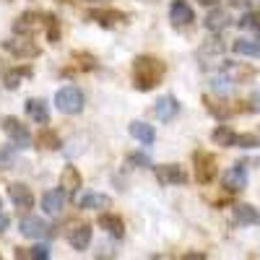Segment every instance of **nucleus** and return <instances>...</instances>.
<instances>
[{
	"mask_svg": "<svg viewBox=\"0 0 260 260\" xmlns=\"http://www.w3.org/2000/svg\"><path fill=\"white\" fill-rule=\"evenodd\" d=\"M24 76H29V68H24V71H8L6 76H3V86L6 89H18V83H21V78Z\"/></svg>",
	"mask_w": 260,
	"mask_h": 260,
	"instance_id": "nucleus-31",
	"label": "nucleus"
},
{
	"mask_svg": "<svg viewBox=\"0 0 260 260\" xmlns=\"http://www.w3.org/2000/svg\"><path fill=\"white\" fill-rule=\"evenodd\" d=\"M185 260H206V255L203 252H187V255H182Z\"/></svg>",
	"mask_w": 260,
	"mask_h": 260,
	"instance_id": "nucleus-38",
	"label": "nucleus"
},
{
	"mask_svg": "<svg viewBox=\"0 0 260 260\" xmlns=\"http://www.w3.org/2000/svg\"><path fill=\"white\" fill-rule=\"evenodd\" d=\"M3 133L11 138V146H16V148H29L31 146V133H29V127L21 122L18 117H3Z\"/></svg>",
	"mask_w": 260,
	"mask_h": 260,
	"instance_id": "nucleus-4",
	"label": "nucleus"
},
{
	"mask_svg": "<svg viewBox=\"0 0 260 260\" xmlns=\"http://www.w3.org/2000/svg\"><path fill=\"white\" fill-rule=\"evenodd\" d=\"M26 115L34 122H39V125H47L50 122V107H47V102H42V99H29L26 102Z\"/></svg>",
	"mask_w": 260,
	"mask_h": 260,
	"instance_id": "nucleus-23",
	"label": "nucleus"
},
{
	"mask_svg": "<svg viewBox=\"0 0 260 260\" xmlns=\"http://www.w3.org/2000/svg\"><path fill=\"white\" fill-rule=\"evenodd\" d=\"M192 167H195V182L198 185H211L216 177V156L208 151H195L192 154Z\"/></svg>",
	"mask_w": 260,
	"mask_h": 260,
	"instance_id": "nucleus-3",
	"label": "nucleus"
},
{
	"mask_svg": "<svg viewBox=\"0 0 260 260\" xmlns=\"http://www.w3.org/2000/svg\"><path fill=\"white\" fill-rule=\"evenodd\" d=\"M60 3H71V0H60Z\"/></svg>",
	"mask_w": 260,
	"mask_h": 260,
	"instance_id": "nucleus-44",
	"label": "nucleus"
},
{
	"mask_svg": "<svg viewBox=\"0 0 260 260\" xmlns=\"http://www.w3.org/2000/svg\"><path fill=\"white\" fill-rule=\"evenodd\" d=\"M154 115L161 120V122H169V120H175L180 115V102L175 96H161L156 104H154Z\"/></svg>",
	"mask_w": 260,
	"mask_h": 260,
	"instance_id": "nucleus-14",
	"label": "nucleus"
},
{
	"mask_svg": "<svg viewBox=\"0 0 260 260\" xmlns=\"http://www.w3.org/2000/svg\"><path fill=\"white\" fill-rule=\"evenodd\" d=\"M55 104L62 115H78L83 110V94L78 86H62L55 94Z\"/></svg>",
	"mask_w": 260,
	"mask_h": 260,
	"instance_id": "nucleus-2",
	"label": "nucleus"
},
{
	"mask_svg": "<svg viewBox=\"0 0 260 260\" xmlns=\"http://www.w3.org/2000/svg\"><path fill=\"white\" fill-rule=\"evenodd\" d=\"M237 146H240V148H260V136H255V133H242L240 138H237Z\"/></svg>",
	"mask_w": 260,
	"mask_h": 260,
	"instance_id": "nucleus-35",
	"label": "nucleus"
},
{
	"mask_svg": "<svg viewBox=\"0 0 260 260\" xmlns=\"http://www.w3.org/2000/svg\"><path fill=\"white\" fill-rule=\"evenodd\" d=\"M224 73L234 81V83H245L255 76L252 65H242V62H224Z\"/></svg>",
	"mask_w": 260,
	"mask_h": 260,
	"instance_id": "nucleus-20",
	"label": "nucleus"
},
{
	"mask_svg": "<svg viewBox=\"0 0 260 260\" xmlns=\"http://www.w3.org/2000/svg\"><path fill=\"white\" fill-rule=\"evenodd\" d=\"M203 104H206L208 115H213L216 120H229L237 112V107H229V104H224L219 99H211V96H203Z\"/></svg>",
	"mask_w": 260,
	"mask_h": 260,
	"instance_id": "nucleus-24",
	"label": "nucleus"
},
{
	"mask_svg": "<svg viewBox=\"0 0 260 260\" xmlns=\"http://www.w3.org/2000/svg\"><path fill=\"white\" fill-rule=\"evenodd\" d=\"M16 146H11V148H0V169H11L13 164H16V151H13Z\"/></svg>",
	"mask_w": 260,
	"mask_h": 260,
	"instance_id": "nucleus-34",
	"label": "nucleus"
},
{
	"mask_svg": "<svg viewBox=\"0 0 260 260\" xmlns=\"http://www.w3.org/2000/svg\"><path fill=\"white\" fill-rule=\"evenodd\" d=\"M6 229H8V216L0 213V232H6Z\"/></svg>",
	"mask_w": 260,
	"mask_h": 260,
	"instance_id": "nucleus-40",
	"label": "nucleus"
},
{
	"mask_svg": "<svg viewBox=\"0 0 260 260\" xmlns=\"http://www.w3.org/2000/svg\"><path fill=\"white\" fill-rule=\"evenodd\" d=\"M167 76V65L159 57H151V55H138L133 60V83L138 91H151L164 81Z\"/></svg>",
	"mask_w": 260,
	"mask_h": 260,
	"instance_id": "nucleus-1",
	"label": "nucleus"
},
{
	"mask_svg": "<svg viewBox=\"0 0 260 260\" xmlns=\"http://www.w3.org/2000/svg\"><path fill=\"white\" fill-rule=\"evenodd\" d=\"M45 34H47V42H52V45L60 39V21L52 13L45 16Z\"/></svg>",
	"mask_w": 260,
	"mask_h": 260,
	"instance_id": "nucleus-29",
	"label": "nucleus"
},
{
	"mask_svg": "<svg viewBox=\"0 0 260 260\" xmlns=\"http://www.w3.org/2000/svg\"><path fill=\"white\" fill-rule=\"evenodd\" d=\"M229 11H224V8H211L208 13H206V29L208 31H221V29H226L229 26Z\"/></svg>",
	"mask_w": 260,
	"mask_h": 260,
	"instance_id": "nucleus-21",
	"label": "nucleus"
},
{
	"mask_svg": "<svg viewBox=\"0 0 260 260\" xmlns=\"http://www.w3.org/2000/svg\"><path fill=\"white\" fill-rule=\"evenodd\" d=\"M86 16L96 18V24L99 26H107V29H112L115 24H127V16L122 11H112V8H107V11H89Z\"/></svg>",
	"mask_w": 260,
	"mask_h": 260,
	"instance_id": "nucleus-17",
	"label": "nucleus"
},
{
	"mask_svg": "<svg viewBox=\"0 0 260 260\" xmlns=\"http://www.w3.org/2000/svg\"><path fill=\"white\" fill-rule=\"evenodd\" d=\"M42 18H45L42 13H37V11H26L24 16H18V18H16L13 31L21 34V37H29V34L39 31V29H45V21H42Z\"/></svg>",
	"mask_w": 260,
	"mask_h": 260,
	"instance_id": "nucleus-8",
	"label": "nucleus"
},
{
	"mask_svg": "<svg viewBox=\"0 0 260 260\" xmlns=\"http://www.w3.org/2000/svg\"><path fill=\"white\" fill-rule=\"evenodd\" d=\"M232 8H250V0H229Z\"/></svg>",
	"mask_w": 260,
	"mask_h": 260,
	"instance_id": "nucleus-37",
	"label": "nucleus"
},
{
	"mask_svg": "<svg viewBox=\"0 0 260 260\" xmlns=\"http://www.w3.org/2000/svg\"><path fill=\"white\" fill-rule=\"evenodd\" d=\"M198 3H201V6H206V8H213L216 3H219V0H198Z\"/></svg>",
	"mask_w": 260,
	"mask_h": 260,
	"instance_id": "nucleus-41",
	"label": "nucleus"
},
{
	"mask_svg": "<svg viewBox=\"0 0 260 260\" xmlns=\"http://www.w3.org/2000/svg\"><path fill=\"white\" fill-rule=\"evenodd\" d=\"M127 164L130 167H154V164H151V156L143 154V151H133V154H127Z\"/></svg>",
	"mask_w": 260,
	"mask_h": 260,
	"instance_id": "nucleus-33",
	"label": "nucleus"
},
{
	"mask_svg": "<svg viewBox=\"0 0 260 260\" xmlns=\"http://www.w3.org/2000/svg\"><path fill=\"white\" fill-rule=\"evenodd\" d=\"M156 169V180L161 185H187V172L180 164H161Z\"/></svg>",
	"mask_w": 260,
	"mask_h": 260,
	"instance_id": "nucleus-9",
	"label": "nucleus"
},
{
	"mask_svg": "<svg viewBox=\"0 0 260 260\" xmlns=\"http://www.w3.org/2000/svg\"><path fill=\"white\" fill-rule=\"evenodd\" d=\"M130 136H133L138 143H143V146H151L156 141V130H154V125H148V122H143V120H133L130 122Z\"/></svg>",
	"mask_w": 260,
	"mask_h": 260,
	"instance_id": "nucleus-18",
	"label": "nucleus"
},
{
	"mask_svg": "<svg viewBox=\"0 0 260 260\" xmlns=\"http://www.w3.org/2000/svg\"><path fill=\"white\" fill-rule=\"evenodd\" d=\"M169 21H172V24H175L177 29L192 24V21H195V13H192V8L187 6V0H175V3L169 6Z\"/></svg>",
	"mask_w": 260,
	"mask_h": 260,
	"instance_id": "nucleus-11",
	"label": "nucleus"
},
{
	"mask_svg": "<svg viewBox=\"0 0 260 260\" xmlns=\"http://www.w3.org/2000/svg\"><path fill=\"white\" fill-rule=\"evenodd\" d=\"M232 50L242 57H260V39H234Z\"/></svg>",
	"mask_w": 260,
	"mask_h": 260,
	"instance_id": "nucleus-26",
	"label": "nucleus"
},
{
	"mask_svg": "<svg viewBox=\"0 0 260 260\" xmlns=\"http://www.w3.org/2000/svg\"><path fill=\"white\" fill-rule=\"evenodd\" d=\"M3 50L11 52L13 57H21V60H31L39 55V47L29 39H6L3 42Z\"/></svg>",
	"mask_w": 260,
	"mask_h": 260,
	"instance_id": "nucleus-10",
	"label": "nucleus"
},
{
	"mask_svg": "<svg viewBox=\"0 0 260 260\" xmlns=\"http://www.w3.org/2000/svg\"><path fill=\"white\" fill-rule=\"evenodd\" d=\"M240 29H245V31H257L260 34V13H245L242 18H240Z\"/></svg>",
	"mask_w": 260,
	"mask_h": 260,
	"instance_id": "nucleus-32",
	"label": "nucleus"
},
{
	"mask_svg": "<svg viewBox=\"0 0 260 260\" xmlns=\"http://www.w3.org/2000/svg\"><path fill=\"white\" fill-rule=\"evenodd\" d=\"M13 257H18V260H21V257H26V260H29V250H26V247H18V250L13 252Z\"/></svg>",
	"mask_w": 260,
	"mask_h": 260,
	"instance_id": "nucleus-39",
	"label": "nucleus"
},
{
	"mask_svg": "<svg viewBox=\"0 0 260 260\" xmlns=\"http://www.w3.org/2000/svg\"><path fill=\"white\" fill-rule=\"evenodd\" d=\"M50 257V245H34V247H29V260H47Z\"/></svg>",
	"mask_w": 260,
	"mask_h": 260,
	"instance_id": "nucleus-36",
	"label": "nucleus"
},
{
	"mask_svg": "<svg viewBox=\"0 0 260 260\" xmlns=\"http://www.w3.org/2000/svg\"><path fill=\"white\" fill-rule=\"evenodd\" d=\"M37 146L47 148V151H57V148H62V141H60V136L55 133L52 127H42L39 136H37Z\"/></svg>",
	"mask_w": 260,
	"mask_h": 260,
	"instance_id": "nucleus-27",
	"label": "nucleus"
},
{
	"mask_svg": "<svg viewBox=\"0 0 260 260\" xmlns=\"http://www.w3.org/2000/svg\"><path fill=\"white\" fill-rule=\"evenodd\" d=\"M198 60H201L203 68L208 65V60H216V65H224L226 62L224 60V42L221 39H208L206 45L198 50Z\"/></svg>",
	"mask_w": 260,
	"mask_h": 260,
	"instance_id": "nucleus-12",
	"label": "nucleus"
},
{
	"mask_svg": "<svg viewBox=\"0 0 260 260\" xmlns=\"http://www.w3.org/2000/svg\"><path fill=\"white\" fill-rule=\"evenodd\" d=\"M211 89L216 91V94H229L232 89H234V81L224 73V76H216V78H211Z\"/></svg>",
	"mask_w": 260,
	"mask_h": 260,
	"instance_id": "nucleus-30",
	"label": "nucleus"
},
{
	"mask_svg": "<svg viewBox=\"0 0 260 260\" xmlns=\"http://www.w3.org/2000/svg\"><path fill=\"white\" fill-rule=\"evenodd\" d=\"M8 195H11V201H13V206H16V208H21V211L34 208V195H31V190H29L26 185L13 182V185L8 187Z\"/></svg>",
	"mask_w": 260,
	"mask_h": 260,
	"instance_id": "nucleus-15",
	"label": "nucleus"
},
{
	"mask_svg": "<svg viewBox=\"0 0 260 260\" xmlns=\"http://www.w3.org/2000/svg\"><path fill=\"white\" fill-rule=\"evenodd\" d=\"M0 213H3V198H0Z\"/></svg>",
	"mask_w": 260,
	"mask_h": 260,
	"instance_id": "nucleus-43",
	"label": "nucleus"
},
{
	"mask_svg": "<svg viewBox=\"0 0 260 260\" xmlns=\"http://www.w3.org/2000/svg\"><path fill=\"white\" fill-rule=\"evenodd\" d=\"M245 187H247V167H245V161H237L224 175V190L226 192H242Z\"/></svg>",
	"mask_w": 260,
	"mask_h": 260,
	"instance_id": "nucleus-6",
	"label": "nucleus"
},
{
	"mask_svg": "<svg viewBox=\"0 0 260 260\" xmlns=\"http://www.w3.org/2000/svg\"><path fill=\"white\" fill-rule=\"evenodd\" d=\"M91 234H94V229H91L89 224H78V226H73V229L68 232V245H71L73 250L83 252L86 247H89V242H91Z\"/></svg>",
	"mask_w": 260,
	"mask_h": 260,
	"instance_id": "nucleus-16",
	"label": "nucleus"
},
{
	"mask_svg": "<svg viewBox=\"0 0 260 260\" xmlns=\"http://www.w3.org/2000/svg\"><path fill=\"white\" fill-rule=\"evenodd\" d=\"M60 185L68 190V192H78L83 180H81V172L76 167H62V175H60Z\"/></svg>",
	"mask_w": 260,
	"mask_h": 260,
	"instance_id": "nucleus-25",
	"label": "nucleus"
},
{
	"mask_svg": "<svg viewBox=\"0 0 260 260\" xmlns=\"http://www.w3.org/2000/svg\"><path fill=\"white\" fill-rule=\"evenodd\" d=\"M76 203H78V208H83V211H99V208L110 206L112 198H110V195H104V192H83Z\"/></svg>",
	"mask_w": 260,
	"mask_h": 260,
	"instance_id": "nucleus-19",
	"label": "nucleus"
},
{
	"mask_svg": "<svg viewBox=\"0 0 260 260\" xmlns=\"http://www.w3.org/2000/svg\"><path fill=\"white\" fill-rule=\"evenodd\" d=\"M232 216H234V224H240V226H257L260 224V211L252 203L234 206L232 208Z\"/></svg>",
	"mask_w": 260,
	"mask_h": 260,
	"instance_id": "nucleus-13",
	"label": "nucleus"
},
{
	"mask_svg": "<svg viewBox=\"0 0 260 260\" xmlns=\"http://www.w3.org/2000/svg\"><path fill=\"white\" fill-rule=\"evenodd\" d=\"M65 201H68V190H65L62 185L52 187V190H47L45 195H42V211L50 213V216H57L65 208Z\"/></svg>",
	"mask_w": 260,
	"mask_h": 260,
	"instance_id": "nucleus-7",
	"label": "nucleus"
},
{
	"mask_svg": "<svg viewBox=\"0 0 260 260\" xmlns=\"http://www.w3.org/2000/svg\"><path fill=\"white\" fill-rule=\"evenodd\" d=\"M211 138H213V143H216V146L229 148V146H237V138H240V136H237L229 125H219V127L213 130V136H211Z\"/></svg>",
	"mask_w": 260,
	"mask_h": 260,
	"instance_id": "nucleus-28",
	"label": "nucleus"
},
{
	"mask_svg": "<svg viewBox=\"0 0 260 260\" xmlns=\"http://www.w3.org/2000/svg\"><path fill=\"white\" fill-rule=\"evenodd\" d=\"M99 226L110 232L115 240H122V237H125V221L120 219L117 213H102L99 216Z\"/></svg>",
	"mask_w": 260,
	"mask_h": 260,
	"instance_id": "nucleus-22",
	"label": "nucleus"
},
{
	"mask_svg": "<svg viewBox=\"0 0 260 260\" xmlns=\"http://www.w3.org/2000/svg\"><path fill=\"white\" fill-rule=\"evenodd\" d=\"M86 3H107V0H86Z\"/></svg>",
	"mask_w": 260,
	"mask_h": 260,
	"instance_id": "nucleus-42",
	"label": "nucleus"
},
{
	"mask_svg": "<svg viewBox=\"0 0 260 260\" xmlns=\"http://www.w3.org/2000/svg\"><path fill=\"white\" fill-rule=\"evenodd\" d=\"M18 229L24 237H29V240H45L47 234H52V226L42 219V216H24Z\"/></svg>",
	"mask_w": 260,
	"mask_h": 260,
	"instance_id": "nucleus-5",
	"label": "nucleus"
}]
</instances>
